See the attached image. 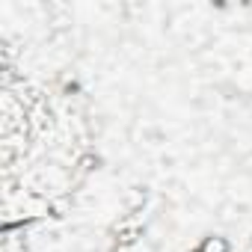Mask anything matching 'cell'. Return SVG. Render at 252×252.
Listing matches in <instances>:
<instances>
[{
  "mask_svg": "<svg viewBox=\"0 0 252 252\" xmlns=\"http://www.w3.org/2000/svg\"><path fill=\"white\" fill-rule=\"evenodd\" d=\"M205 252H228V243L222 237H211L205 240Z\"/></svg>",
  "mask_w": 252,
  "mask_h": 252,
  "instance_id": "cell-1",
  "label": "cell"
}]
</instances>
